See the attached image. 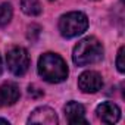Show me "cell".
Wrapping results in <instances>:
<instances>
[{
  "label": "cell",
  "mask_w": 125,
  "mask_h": 125,
  "mask_svg": "<svg viewBox=\"0 0 125 125\" xmlns=\"http://www.w3.org/2000/svg\"><path fill=\"white\" fill-rule=\"evenodd\" d=\"M38 74L47 83H62L68 77V66L65 60L56 53H44L38 59Z\"/></svg>",
  "instance_id": "1"
},
{
  "label": "cell",
  "mask_w": 125,
  "mask_h": 125,
  "mask_svg": "<svg viewBox=\"0 0 125 125\" xmlns=\"http://www.w3.org/2000/svg\"><path fill=\"white\" fill-rule=\"evenodd\" d=\"M103 57V47L100 41L94 37L83 38L75 47L72 53V60L78 66H88L100 62Z\"/></svg>",
  "instance_id": "2"
},
{
  "label": "cell",
  "mask_w": 125,
  "mask_h": 125,
  "mask_svg": "<svg viewBox=\"0 0 125 125\" xmlns=\"http://www.w3.org/2000/svg\"><path fill=\"white\" fill-rule=\"evenodd\" d=\"M88 27V19L83 12H69L59 19V31L65 38L81 35Z\"/></svg>",
  "instance_id": "3"
},
{
  "label": "cell",
  "mask_w": 125,
  "mask_h": 125,
  "mask_svg": "<svg viewBox=\"0 0 125 125\" xmlns=\"http://www.w3.org/2000/svg\"><path fill=\"white\" fill-rule=\"evenodd\" d=\"M6 62H8V68L9 71L16 75V77H21L24 75L27 71H28V66H30V56H28V52L24 49V47H13L8 52V56H6Z\"/></svg>",
  "instance_id": "4"
},
{
  "label": "cell",
  "mask_w": 125,
  "mask_h": 125,
  "mask_svg": "<svg viewBox=\"0 0 125 125\" xmlns=\"http://www.w3.org/2000/svg\"><path fill=\"white\" fill-rule=\"evenodd\" d=\"M103 80L102 75L96 71H85L78 78V87L84 93H96L102 88Z\"/></svg>",
  "instance_id": "5"
},
{
  "label": "cell",
  "mask_w": 125,
  "mask_h": 125,
  "mask_svg": "<svg viewBox=\"0 0 125 125\" xmlns=\"http://www.w3.org/2000/svg\"><path fill=\"white\" fill-rule=\"evenodd\" d=\"M59 122L57 115L53 109L47 106L37 107L28 118V124H38V125H56Z\"/></svg>",
  "instance_id": "6"
},
{
  "label": "cell",
  "mask_w": 125,
  "mask_h": 125,
  "mask_svg": "<svg viewBox=\"0 0 125 125\" xmlns=\"http://www.w3.org/2000/svg\"><path fill=\"white\" fill-rule=\"evenodd\" d=\"M96 113L99 119L104 124H115L121 118V109L113 102H103L97 106Z\"/></svg>",
  "instance_id": "7"
},
{
  "label": "cell",
  "mask_w": 125,
  "mask_h": 125,
  "mask_svg": "<svg viewBox=\"0 0 125 125\" xmlns=\"http://www.w3.org/2000/svg\"><path fill=\"white\" fill-rule=\"evenodd\" d=\"M19 87L15 83H5L0 87V106H12L19 100Z\"/></svg>",
  "instance_id": "8"
},
{
  "label": "cell",
  "mask_w": 125,
  "mask_h": 125,
  "mask_svg": "<svg viewBox=\"0 0 125 125\" xmlns=\"http://www.w3.org/2000/svg\"><path fill=\"white\" fill-rule=\"evenodd\" d=\"M65 116L69 124H87L85 119V109L78 102H69L65 106Z\"/></svg>",
  "instance_id": "9"
},
{
  "label": "cell",
  "mask_w": 125,
  "mask_h": 125,
  "mask_svg": "<svg viewBox=\"0 0 125 125\" xmlns=\"http://www.w3.org/2000/svg\"><path fill=\"white\" fill-rule=\"evenodd\" d=\"M21 8H22L24 13H27L30 16H37L43 10L40 0H21Z\"/></svg>",
  "instance_id": "10"
},
{
  "label": "cell",
  "mask_w": 125,
  "mask_h": 125,
  "mask_svg": "<svg viewBox=\"0 0 125 125\" xmlns=\"http://www.w3.org/2000/svg\"><path fill=\"white\" fill-rule=\"evenodd\" d=\"M12 6L9 3H2L0 5V27H5L10 22L12 19Z\"/></svg>",
  "instance_id": "11"
},
{
  "label": "cell",
  "mask_w": 125,
  "mask_h": 125,
  "mask_svg": "<svg viewBox=\"0 0 125 125\" xmlns=\"http://www.w3.org/2000/svg\"><path fill=\"white\" fill-rule=\"evenodd\" d=\"M124 52H125V49H124V47H121V49H119V52H118V56H116V66H118V71H119V72H124V71H125Z\"/></svg>",
  "instance_id": "12"
},
{
  "label": "cell",
  "mask_w": 125,
  "mask_h": 125,
  "mask_svg": "<svg viewBox=\"0 0 125 125\" xmlns=\"http://www.w3.org/2000/svg\"><path fill=\"white\" fill-rule=\"evenodd\" d=\"M28 94H30L31 97L37 99V97H41V96H43V90H40L37 85H30V87H28Z\"/></svg>",
  "instance_id": "13"
},
{
  "label": "cell",
  "mask_w": 125,
  "mask_h": 125,
  "mask_svg": "<svg viewBox=\"0 0 125 125\" xmlns=\"http://www.w3.org/2000/svg\"><path fill=\"white\" fill-rule=\"evenodd\" d=\"M0 124H6V125H9V121H8V119H0Z\"/></svg>",
  "instance_id": "14"
},
{
  "label": "cell",
  "mask_w": 125,
  "mask_h": 125,
  "mask_svg": "<svg viewBox=\"0 0 125 125\" xmlns=\"http://www.w3.org/2000/svg\"><path fill=\"white\" fill-rule=\"evenodd\" d=\"M2 71H3V63H2V57H0V74H2Z\"/></svg>",
  "instance_id": "15"
}]
</instances>
